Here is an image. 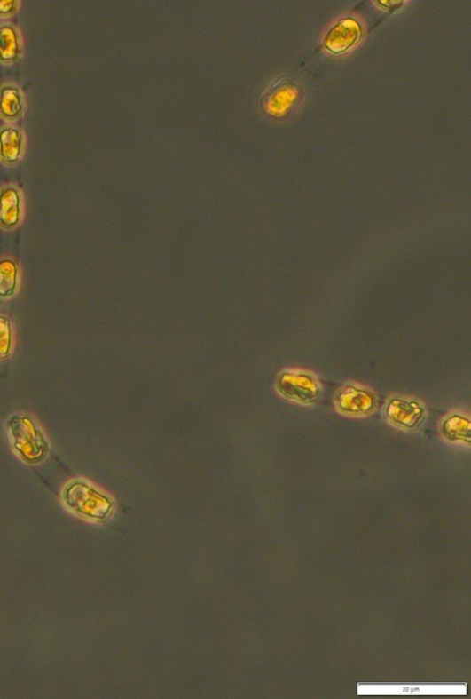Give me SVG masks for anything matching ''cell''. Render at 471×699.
Here are the masks:
<instances>
[{
    "instance_id": "6da1fadb",
    "label": "cell",
    "mask_w": 471,
    "mask_h": 699,
    "mask_svg": "<svg viewBox=\"0 0 471 699\" xmlns=\"http://www.w3.org/2000/svg\"><path fill=\"white\" fill-rule=\"evenodd\" d=\"M6 426L13 450L24 463L38 465L45 460L51 444L31 416L12 415Z\"/></svg>"
},
{
    "instance_id": "7a4b0ae2",
    "label": "cell",
    "mask_w": 471,
    "mask_h": 699,
    "mask_svg": "<svg viewBox=\"0 0 471 699\" xmlns=\"http://www.w3.org/2000/svg\"><path fill=\"white\" fill-rule=\"evenodd\" d=\"M63 499L68 509L87 518L102 519L106 512L105 496L83 481L68 483Z\"/></svg>"
},
{
    "instance_id": "3957f363",
    "label": "cell",
    "mask_w": 471,
    "mask_h": 699,
    "mask_svg": "<svg viewBox=\"0 0 471 699\" xmlns=\"http://www.w3.org/2000/svg\"><path fill=\"white\" fill-rule=\"evenodd\" d=\"M303 99V89L289 79H282L272 85L264 99L266 112L276 117H285L299 107Z\"/></svg>"
},
{
    "instance_id": "277c9868",
    "label": "cell",
    "mask_w": 471,
    "mask_h": 699,
    "mask_svg": "<svg viewBox=\"0 0 471 699\" xmlns=\"http://www.w3.org/2000/svg\"><path fill=\"white\" fill-rule=\"evenodd\" d=\"M364 31L361 23L353 17L338 20L327 32L322 44L333 55L349 52L362 39Z\"/></svg>"
},
{
    "instance_id": "5b68a950",
    "label": "cell",
    "mask_w": 471,
    "mask_h": 699,
    "mask_svg": "<svg viewBox=\"0 0 471 699\" xmlns=\"http://www.w3.org/2000/svg\"><path fill=\"white\" fill-rule=\"evenodd\" d=\"M279 390L292 401L303 403H315L320 396L318 382L303 372L284 373L279 381Z\"/></svg>"
},
{
    "instance_id": "8992f818",
    "label": "cell",
    "mask_w": 471,
    "mask_h": 699,
    "mask_svg": "<svg viewBox=\"0 0 471 699\" xmlns=\"http://www.w3.org/2000/svg\"><path fill=\"white\" fill-rule=\"evenodd\" d=\"M337 409L344 415L364 416L373 411L376 408V397L368 389L347 385L341 388L335 398Z\"/></svg>"
},
{
    "instance_id": "52a82bcc",
    "label": "cell",
    "mask_w": 471,
    "mask_h": 699,
    "mask_svg": "<svg viewBox=\"0 0 471 699\" xmlns=\"http://www.w3.org/2000/svg\"><path fill=\"white\" fill-rule=\"evenodd\" d=\"M385 414L392 425L404 430H413L423 420L425 409L412 399L396 397L388 402Z\"/></svg>"
},
{
    "instance_id": "ba28073f",
    "label": "cell",
    "mask_w": 471,
    "mask_h": 699,
    "mask_svg": "<svg viewBox=\"0 0 471 699\" xmlns=\"http://www.w3.org/2000/svg\"><path fill=\"white\" fill-rule=\"evenodd\" d=\"M445 438L454 441H469V421L467 418L453 415L446 418L442 425Z\"/></svg>"
},
{
    "instance_id": "9c48e42d",
    "label": "cell",
    "mask_w": 471,
    "mask_h": 699,
    "mask_svg": "<svg viewBox=\"0 0 471 699\" xmlns=\"http://www.w3.org/2000/svg\"><path fill=\"white\" fill-rule=\"evenodd\" d=\"M12 348V332L9 322L0 318V361L5 360Z\"/></svg>"
},
{
    "instance_id": "30bf717a",
    "label": "cell",
    "mask_w": 471,
    "mask_h": 699,
    "mask_svg": "<svg viewBox=\"0 0 471 699\" xmlns=\"http://www.w3.org/2000/svg\"><path fill=\"white\" fill-rule=\"evenodd\" d=\"M376 4L382 9L393 13L394 12L400 10L404 6V0H394V2L393 0H391V2H389V0H378Z\"/></svg>"
}]
</instances>
